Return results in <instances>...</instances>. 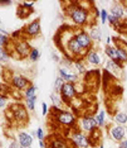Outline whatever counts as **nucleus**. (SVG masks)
<instances>
[{
  "label": "nucleus",
  "instance_id": "nucleus-1",
  "mask_svg": "<svg viewBox=\"0 0 127 148\" xmlns=\"http://www.w3.org/2000/svg\"><path fill=\"white\" fill-rule=\"evenodd\" d=\"M67 8L64 10L67 18L71 19V22L74 25L79 27V28H84V27L89 25V14L91 12H87L84 9H82L81 6L76 4V1H67Z\"/></svg>",
  "mask_w": 127,
  "mask_h": 148
},
{
  "label": "nucleus",
  "instance_id": "nucleus-2",
  "mask_svg": "<svg viewBox=\"0 0 127 148\" xmlns=\"http://www.w3.org/2000/svg\"><path fill=\"white\" fill-rule=\"evenodd\" d=\"M51 112L54 113L53 115V120L58 124V125L66 127L71 129H74V128H79L78 127V116L74 114V112H69V110H57L54 108H52Z\"/></svg>",
  "mask_w": 127,
  "mask_h": 148
},
{
  "label": "nucleus",
  "instance_id": "nucleus-3",
  "mask_svg": "<svg viewBox=\"0 0 127 148\" xmlns=\"http://www.w3.org/2000/svg\"><path fill=\"white\" fill-rule=\"evenodd\" d=\"M8 108L13 112V114H14V122H16V124L23 125V124L28 123L29 110H28V108H26L24 104H22L19 101H15V103L10 104Z\"/></svg>",
  "mask_w": 127,
  "mask_h": 148
},
{
  "label": "nucleus",
  "instance_id": "nucleus-4",
  "mask_svg": "<svg viewBox=\"0 0 127 148\" xmlns=\"http://www.w3.org/2000/svg\"><path fill=\"white\" fill-rule=\"evenodd\" d=\"M69 140H71L72 144L76 148H89L91 147L88 134L84 133L83 130H81L79 128L71 129V133H69Z\"/></svg>",
  "mask_w": 127,
  "mask_h": 148
},
{
  "label": "nucleus",
  "instance_id": "nucleus-5",
  "mask_svg": "<svg viewBox=\"0 0 127 148\" xmlns=\"http://www.w3.org/2000/svg\"><path fill=\"white\" fill-rule=\"evenodd\" d=\"M13 41L15 42V49L10 55L11 58H15V60L28 58L29 55H30V51H32L30 45H29L25 39H13Z\"/></svg>",
  "mask_w": 127,
  "mask_h": 148
},
{
  "label": "nucleus",
  "instance_id": "nucleus-6",
  "mask_svg": "<svg viewBox=\"0 0 127 148\" xmlns=\"http://www.w3.org/2000/svg\"><path fill=\"white\" fill-rule=\"evenodd\" d=\"M45 140L47 148H76L69 140V138H64L59 134H52L45 138Z\"/></svg>",
  "mask_w": 127,
  "mask_h": 148
},
{
  "label": "nucleus",
  "instance_id": "nucleus-7",
  "mask_svg": "<svg viewBox=\"0 0 127 148\" xmlns=\"http://www.w3.org/2000/svg\"><path fill=\"white\" fill-rule=\"evenodd\" d=\"M61 96H62V100L66 104V106H71L72 101L74 99H77V96H78L76 84L64 82V85H63L62 90H61Z\"/></svg>",
  "mask_w": 127,
  "mask_h": 148
},
{
  "label": "nucleus",
  "instance_id": "nucleus-8",
  "mask_svg": "<svg viewBox=\"0 0 127 148\" xmlns=\"http://www.w3.org/2000/svg\"><path fill=\"white\" fill-rule=\"evenodd\" d=\"M76 38H77V41H78V43L81 45V47L84 49V51L89 52L91 49L96 48L95 42H93V39L91 38L89 33L87 31H84L83 28L76 29Z\"/></svg>",
  "mask_w": 127,
  "mask_h": 148
},
{
  "label": "nucleus",
  "instance_id": "nucleus-9",
  "mask_svg": "<svg viewBox=\"0 0 127 148\" xmlns=\"http://www.w3.org/2000/svg\"><path fill=\"white\" fill-rule=\"evenodd\" d=\"M42 32V27H41V19L36 18L34 21L29 22L22 31V34H23V38L26 39V38H35L41 34Z\"/></svg>",
  "mask_w": 127,
  "mask_h": 148
},
{
  "label": "nucleus",
  "instance_id": "nucleus-10",
  "mask_svg": "<svg viewBox=\"0 0 127 148\" xmlns=\"http://www.w3.org/2000/svg\"><path fill=\"white\" fill-rule=\"evenodd\" d=\"M78 127H79V129L83 130L84 133L89 134L98 125H97V123H96L95 115H92V114H86V115H82L81 118H79Z\"/></svg>",
  "mask_w": 127,
  "mask_h": 148
},
{
  "label": "nucleus",
  "instance_id": "nucleus-11",
  "mask_svg": "<svg viewBox=\"0 0 127 148\" xmlns=\"http://www.w3.org/2000/svg\"><path fill=\"white\" fill-rule=\"evenodd\" d=\"M108 134L112 138V140L120 143L123 139L127 138V128L125 125H118V124H113L108 127Z\"/></svg>",
  "mask_w": 127,
  "mask_h": 148
},
{
  "label": "nucleus",
  "instance_id": "nucleus-12",
  "mask_svg": "<svg viewBox=\"0 0 127 148\" xmlns=\"http://www.w3.org/2000/svg\"><path fill=\"white\" fill-rule=\"evenodd\" d=\"M30 85H33L30 80H29L28 77L23 76V75H19V73H15L14 77H13V80H11V82H10L11 89L18 90V91H20V92H24Z\"/></svg>",
  "mask_w": 127,
  "mask_h": 148
},
{
  "label": "nucleus",
  "instance_id": "nucleus-13",
  "mask_svg": "<svg viewBox=\"0 0 127 148\" xmlns=\"http://www.w3.org/2000/svg\"><path fill=\"white\" fill-rule=\"evenodd\" d=\"M123 69H125L123 65L112 61V60H107L106 63H105V71L108 72L109 75L113 76V77H121L122 73H123Z\"/></svg>",
  "mask_w": 127,
  "mask_h": 148
},
{
  "label": "nucleus",
  "instance_id": "nucleus-14",
  "mask_svg": "<svg viewBox=\"0 0 127 148\" xmlns=\"http://www.w3.org/2000/svg\"><path fill=\"white\" fill-rule=\"evenodd\" d=\"M58 76H61L66 82H71V84L79 82V75L73 71L72 69H67V67L61 66L58 69Z\"/></svg>",
  "mask_w": 127,
  "mask_h": 148
},
{
  "label": "nucleus",
  "instance_id": "nucleus-15",
  "mask_svg": "<svg viewBox=\"0 0 127 148\" xmlns=\"http://www.w3.org/2000/svg\"><path fill=\"white\" fill-rule=\"evenodd\" d=\"M84 61H86L87 65L98 67V66H101L103 63V57H102L101 53L97 51V48H93V49H91V51L86 55Z\"/></svg>",
  "mask_w": 127,
  "mask_h": 148
},
{
  "label": "nucleus",
  "instance_id": "nucleus-16",
  "mask_svg": "<svg viewBox=\"0 0 127 148\" xmlns=\"http://www.w3.org/2000/svg\"><path fill=\"white\" fill-rule=\"evenodd\" d=\"M88 138H89V144L91 147H97L98 148L101 146V139H102V128L97 127L95 130H92L91 133L88 134Z\"/></svg>",
  "mask_w": 127,
  "mask_h": 148
},
{
  "label": "nucleus",
  "instance_id": "nucleus-17",
  "mask_svg": "<svg viewBox=\"0 0 127 148\" xmlns=\"http://www.w3.org/2000/svg\"><path fill=\"white\" fill-rule=\"evenodd\" d=\"M16 140H18L22 147H25V148L32 147V144H33V137L25 132H19L18 137H16Z\"/></svg>",
  "mask_w": 127,
  "mask_h": 148
},
{
  "label": "nucleus",
  "instance_id": "nucleus-18",
  "mask_svg": "<svg viewBox=\"0 0 127 148\" xmlns=\"http://www.w3.org/2000/svg\"><path fill=\"white\" fill-rule=\"evenodd\" d=\"M51 100H52V104H53L52 108H54V109H57V110H64L66 104L62 100L61 94L54 92V91L51 92Z\"/></svg>",
  "mask_w": 127,
  "mask_h": 148
},
{
  "label": "nucleus",
  "instance_id": "nucleus-19",
  "mask_svg": "<svg viewBox=\"0 0 127 148\" xmlns=\"http://www.w3.org/2000/svg\"><path fill=\"white\" fill-rule=\"evenodd\" d=\"M125 8L122 6L121 1H115L111 6V14L115 15L116 18L118 19H123V16H125Z\"/></svg>",
  "mask_w": 127,
  "mask_h": 148
},
{
  "label": "nucleus",
  "instance_id": "nucleus-20",
  "mask_svg": "<svg viewBox=\"0 0 127 148\" xmlns=\"http://www.w3.org/2000/svg\"><path fill=\"white\" fill-rule=\"evenodd\" d=\"M73 69L76 70V72L78 73V75H86V73H87V63L84 61V58L74 60Z\"/></svg>",
  "mask_w": 127,
  "mask_h": 148
},
{
  "label": "nucleus",
  "instance_id": "nucleus-21",
  "mask_svg": "<svg viewBox=\"0 0 127 148\" xmlns=\"http://www.w3.org/2000/svg\"><path fill=\"white\" fill-rule=\"evenodd\" d=\"M33 12H34V9L26 8L25 5H23V3H20V4L18 5V8H16V15H18V18H20V19H26Z\"/></svg>",
  "mask_w": 127,
  "mask_h": 148
},
{
  "label": "nucleus",
  "instance_id": "nucleus-22",
  "mask_svg": "<svg viewBox=\"0 0 127 148\" xmlns=\"http://www.w3.org/2000/svg\"><path fill=\"white\" fill-rule=\"evenodd\" d=\"M105 55L108 57V60H112L115 62H118V55H117V47L115 45L106 46L105 48ZM120 63V62H118Z\"/></svg>",
  "mask_w": 127,
  "mask_h": 148
},
{
  "label": "nucleus",
  "instance_id": "nucleus-23",
  "mask_svg": "<svg viewBox=\"0 0 127 148\" xmlns=\"http://www.w3.org/2000/svg\"><path fill=\"white\" fill-rule=\"evenodd\" d=\"M89 36H91V38L93 39V42H97V43H99V42H102V31L98 28L96 24L95 25H92V27H89Z\"/></svg>",
  "mask_w": 127,
  "mask_h": 148
},
{
  "label": "nucleus",
  "instance_id": "nucleus-24",
  "mask_svg": "<svg viewBox=\"0 0 127 148\" xmlns=\"http://www.w3.org/2000/svg\"><path fill=\"white\" fill-rule=\"evenodd\" d=\"M113 122L118 125H127V113L125 112H116L115 115H113Z\"/></svg>",
  "mask_w": 127,
  "mask_h": 148
},
{
  "label": "nucleus",
  "instance_id": "nucleus-25",
  "mask_svg": "<svg viewBox=\"0 0 127 148\" xmlns=\"http://www.w3.org/2000/svg\"><path fill=\"white\" fill-rule=\"evenodd\" d=\"M95 119H96V123L99 128H105L107 124H106V112L105 110H99L98 113L95 115Z\"/></svg>",
  "mask_w": 127,
  "mask_h": 148
},
{
  "label": "nucleus",
  "instance_id": "nucleus-26",
  "mask_svg": "<svg viewBox=\"0 0 127 148\" xmlns=\"http://www.w3.org/2000/svg\"><path fill=\"white\" fill-rule=\"evenodd\" d=\"M15 73H13L9 69H5V67H3V71H1V79L4 84H8V85H10L13 77H14Z\"/></svg>",
  "mask_w": 127,
  "mask_h": 148
},
{
  "label": "nucleus",
  "instance_id": "nucleus-27",
  "mask_svg": "<svg viewBox=\"0 0 127 148\" xmlns=\"http://www.w3.org/2000/svg\"><path fill=\"white\" fill-rule=\"evenodd\" d=\"M76 4L78 6H81L82 9H84L87 12H92L93 8H95V3L91 1V0H81V1H76Z\"/></svg>",
  "mask_w": 127,
  "mask_h": 148
},
{
  "label": "nucleus",
  "instance_id": "nucleus-28",
  "mask_svg": "<svg viewBox=\"0 0 127 148\" xmlns=\"http://www.w3.org/2000/svg\"><path fill=\"white\" fill-rule=\"evenodd\" d=\"M24 101H25V106L28 108L29 112H34L35 105H36V96L29 97V99H24Z\"/></svg>",
  "mask_w": 127,
  "mask_h": 148
},
{
  "label": "nucleus",
  "instance_id": "nucleus-29",
  "mask_svg": "<svg viewBox=\"0 0 127 148\" xmlns=\"http://www.w3.org/2000/svg\"><path fill=\"white\" fill-rule=\"evenodd\" d=\"M23 94H24V99H29V97L36 96V86L35 85H30Z\"/></svg>",
  "mask_w": 127,
  "mask_h": 148
},
{
  "label": "nucleus",
  "instance_id": "nucleus-30",
  "mask_svg": "<svg viewBox=\"0 0 127 148\" xmlns=\"http://www.w3.org/2000/svg\"><path fill=\"white\" fill-rule=\"evenodd\" d=\"M64 80L62 79L61 76H58V77H55V80H54V92H58V94H61V90H62V87L63 85H64Z\"/></svg>",
  "mask_w": 127,
  "mask_h": 148
},
{
  "label": "nucleus",
  "instance_id": "nucleus-31",
  "mask_svg": "<svg viewBox=\"0 0 127 148\" xmlns=\"http://www.w3.org/2000/svg\"><path fill=\"white\" fill-rule=\"evenodd\" d=\"M28 58H29V61H32V62H36L41 58V51H39L38 48H32L30 55H29Z\"/></svg>",
  "mask_w": 127,
  "mask_h": 148
},
{
  "label": "nucleus",
  "instance_id": "nucleus-32",
  "mask_svg": "<svg viewBox=\"0 0 127 148\" xmlns=\"http://www.w3.org/2000/svg\"><path fill=\"white\" fill-rule=\"evenodd\" d=\"M10 58H11L10 53L6 51L5 48H0V61H1L3 63H5L6 61H9Z\"/></svg>",
  "mask_w": 127,
  "mask_h": 148
},
{
  "label": "nucleus",
  "instance_id": "nucleus-33",
  "mask_svg": "<svg viewBox=\"0 0 127 148\" xmlns=\"http://www.w3.org/2000/svg\"><path fill=\"white\" fill-rule=\"evenodd\" d=\"M108 14L109 13L106 10V9H101V13H99V23L102 25H105L107 23V18H108Z\"/></svg>",
  "mask_w": 127,
  "mask_h": 148
},
{
  "label": "nucleus",
  "instance_id": "nucleus-34",
  "mask_svg": "<svg viewBox=\"0 0 127 148\" xmlns=\"http://www.w3.org/2000/svg\"><path fill=\"white\" fill-rule=\"evenodd\" d=\"M36 138H38V140H44L45 139V134H44V129L43 128H36Z\"/></svg>",
  "mask_w": 127,
  "mask_h": 148
},
{
  "label": "nucleus",
  "instance_id": "nucleus-35",
  "mask_svg": "<svg viewBox=\"0 0 127 148\" xmlns=\"http://www.w3.org/2000/svg\"><path fill=\"white\" fill-rule=\"evenodd\" d=\"M9 95H3L1 94V96H0V108L1 109H5L6 108V101H8V99H9Z\"/></svg>",
  "mask_w": 127,
  "mask_h": 148
},
{
  "label": "nucleus",
  "instance_id": "nucleus-36",
  "mask_svg": "<svg viewBox=\"0 0 127 148\" xmlns=\"http://www.w3.org/2000/svg\"><path fill=\"white\" fill-rule=\"evenodd\" d=\"M49 106H48V104L47 103H42V114L43 115H47V114L49 113Z\"/></svg>",
  "mask_w": 127,
  "mask_h": 148
},
{
  "label": "nucleus",
  "instance_id": "nucleus-37",
  "mask_svg": "<svg viewBox=\"0 0 127 148\" xmlns=\"http://www.w3.org/2000/svg\"><path fill=\"white\" fill-rule=\"evenodd\" d=\"M20 147V144H19V142L16 139H11L10 143H9V147L8 148H19Z\"/></svg>",
  "mask_w": 127,
  "mask_h": 148
},
{
  "label": "nucleus",
  "instance_id": "nucleus-38",
  "mask_svg": "<svg viewBox=\"0 0 127 148\" xmlns=\"http://www.w3.org/2000/svg\"><path fill=\"white\" fill-rule=\"evenodd\" d=\"M52 57H53V60H54L55 62H61V61H62V60H61V56H59L58 53H55V52L52 53Z\"/></svg>",
  "mask_w": 127,
  "mask_h": 148
},
{
  "label": "nucleus",
  "instance_id": "nucleus-39",
  "mask_svg": "<svg viewBox=\"0 0 127 148\" xmlns=\"http://www.w3.org/2000/svg\"><path fill=\"white\" fill-rule=\"evenodd\" d=\"M118 148H127V138L118 143Z\"/></svg>",
  "mask_w": 127,
  "mask_h": 148
},
{
  "label": "nucleus",
  "instance_id": "nucleus-40",
  "mask_svg": "<svg viewBox=\"0 0 127 148\" xmlns=\"http://www.w3.org/2000/svg\"><path fill=\"white\" fill-rule=\"evenodd\" d=\"M39 147L41 148H47V140H39Z\"/></svg>",
  "mask_w": 127,
  "mask_h": 148
},
{
  "label": "nucleus",
  "instance_id": "nucleus-41",
  "mask_svg": "<svg viewBox=\"0 0 127 148\" xmlns=\"http://www.w3.org/2000/svg\"><path fill=\"white\" fill-rule=\"evenodd\" d=\"M11 3H13V1H3V3H1V5H10Z\"/></svg>",
  "mask_w": 127,
  "mask_h": 148
},
{
  "label": "nucleus",
  "instance_id": "nucleus-42",
  "mask_svg": "<svg viewBox=\"0 0 127 148\" xmlns=\"http://www.w3.org/2000/svg\"><path fill=\"white\" fill-rule=\"evenodd\" d=\"M30 136H32L33 138H34V137H36V130H33V132L30 133Z\"/></svg>",
  "mask_w": 127,
  "mask_h": 148
},
{
  "label": "nucleus",
  "instance_id": "nucleus-43",
  "mask_svg": "<svg viewBox=\"0 0 127 148\" xmlns=\"http://www.w3.org/2000/svg\"><path fill=\"white\" fill-rule=\"evenodd\" d=\"M98 148H105V146H103V144H101V146H99Z\"/></svg>",
  "mask_w": 127,
  "mask_h": 148
},
{
  "label": "nucleus",
  "instance_id": "nucleus-44",
  "mask_svg": "<svg viewBox=\"0 0 127 148\" xmlns=\"http://www.w3.org/2000/svg\"><path fill=\"white\" fill-rule=\"evenodd\" d=\"M123 39H125V41H126V43H127V37H126V38H123Z\"/></svg>",
  "mask_w": 127,
  "mask_h": 148
},
{
  "label": "nucleus",
  "instance_id": "nucleus-45",
  "mask_svg": "<svg viewBox=\"0 0 127 148\" xmlns=\"http://www.w3.org/2000/svg\"><path fill=\"white\" fill-rule=\"evenodd\" d=\"M19 148H25V147H22V146H20V147H19Z\"/></svg>",
  "mask_w": 127,
  "mask_h": 148
},
{
  "label": "nucleus",
  "instance_id": "nucleus-46",
  "mask_svg": "<svg viewBox=\"0 0 127 148\" xmlns=\"http://www.w3.org/2000/svg\"><path fill=\"white\" fill-rule=\"evenodd\" d=\"M125 12H126V13H127V9H125Z\"/></svg>",
  "mask_w": 127,
  "mask_h": 148
},
{
  "label": "nucleus",
  "instance_id": "nucleus-47",
  "mask_svg": "<svg viewBox=\"0 0 127 148\" xmlns=\"http://www.w3.org/2000/svg\"><path fill=\"white\" fill-rule=\"evenodd\" d=\"M29 148H32V147H29Z\"/></svg>",
  "mask_w": 127,
  "mask_h": 148
}]
</instances>
